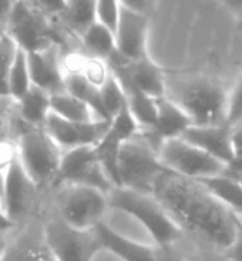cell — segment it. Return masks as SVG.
I'll return each instance as SVG.
<instances>
[{"mask_svg":"<svg viewBox=\"0 0 242 261\" xmlns=\"http://www.w3.org/2000/svg\"><path fill=\"white\" fill-rule=\"evenodd\" d=\"M17 43L9 33H0V95H7V78L17 54Z\"/></svg>","mask_w":242,"mask_h":261,"instance_id":"obj_29","label":"cell"},{"mask_svg":"<svg viewBox=\"0 0 242 261\" xmlns=\"http://www.w3.org/2000/svg\"><path fill=\"white\" fill-rule=\"evenodd\" d=\"M199 182L235 215L242 213V180L225 170L222 175L208 176Z\"/></svg>","mask_w":242,"mask_h":261,"instance_id":"obj_19","label":"cell"},{"mask_svg":"<svg viewBox=\"0 0 242 261\" xmlns=\"http://www.w3.org/2000/svg\"><path fill=\"white\" fill-rule=\"evenodd\" d=\"M33 4L47 16H59L64 11L66 0H33Z\"/></svg>","mask_w":242,"mask_h":261,"instance_id":"obj_34","label":"cell"},{"mask_svg":"<svg viewBox=\"0 0 242 261\" xmlns=\"http://www.w3.org/2000/svg\"><path fill=\"white\" fill-rule=\"evenodd\" d=\"M56 185H85L109 194L114 185L94 152V145L64 150Z\"/></svg>","mask_w":242,"mask_h":261,"instance_id":"obj_10","label":"cell"},{"mask_svg":"<svg viewBox=\"0 0 242 261\" xmlns=\"http://www.w3.org/2000/svg\"><path fill=\"white\" fill-rule=\"evenodd\" d=\"M242 121V73L237 80L234 90L228 94V104H227V116L225 123L230 128L239 125Z\"/></svg>","mask_w":242,"mask_h":261,"instance_id":"obj_31","label":"cell"},{"mask_svg":"<svg viewBox=\"0 0 242 261\" xmlns=\"http://www.w3.org/2000/svg\"><path fill=\"white\" fill-rule=\"evenodd\" d=\"M99 92H100V100H102V106H104L105 113H107L109 119L113 116H116V114L126 106L125 90H123L120 82H118L113 74H109L107 80L99 87Z\"/></svg>","mask_w":242,"mask_h":261,"instance_id":"obj_28","label":"cell"},{"mask_svg":"<svg viewBox=\"0 0 242 261\" xmlns=\"http://www.w3.org/2000/svg\"><path fill=\"white\" fill-rule=\"evenodd\" d=\"M165 95L191 118L192 125L225 123L228 94L218 78L166 73Z\"/></svg>","mask_w":242,"mask_h":261,"instance_id":"obj_2","label":"cell"},{"mask_svg":"<svg viewBox=\"0 0 242 261\" xmlns=\"http://www.w3.org/2000/svg\"><path fill=\"white\" fill-rule=\"evenodd\" d=\"M120 4L123 7L130 9L133 12L144 14L147 17H151L154 12V0H120Z\"/></svg>","mask_w":242,"mask_h":261,"instance_id":"obj_32","label":"cell"},{"mask_svg":"<svg viewBox=\"0 0 242 261\" xmlns=\"http://www.w3.org/2000/svg\"><path fill=\"white\" fill-rule=\"evenodd\" d=\"M50 113L63 119H68V121L78 123L97 119L89 106L82 102L80 99H76V97L69 95L68 92H59V94L50 95Z\"/></svg>","mask_w":242,"mask_h":261,"instance_id":"obj_23","label":"cell"},{"mask_svg":"<svg viewBox=\"0 0 242 261\" xmlns=\"http://www.w3.org/2000/svg\"><path fill=\"white\" fill-rule=\"evenodd\" d=\"M43 239L56 261H92L100 244L94 228L78 230L68 225L56 213L42 223Z\"/></svg>","mask_w":242,"mask_h":261,"instance_id":"obj_8","label":"cell"},{"mask_svg":"<svg viewBox=\"0 0 242 261\" xmlns=\"http://www.w3.org/2000/svg\"><path fill=\"white\" fill-rule=\"evenodd\" d=\"M157 154H159L163 166L168 171L194 180L222 175L227 170V165H223L217 158L209 156L202 149L189 144L182 137L163 142Z\"/></svg>","mask_w":242,"mask_h":261,"instance_id":"obj_9","label":"cell"},{"mask_svg":"<svg viewBox=\"0 0 242 261\" xmlns=\"http://www.w3.org/2000/svg\"><path fill=\"white\" fill-rule=\"evenodd\" d=\"M4 187H6V168L0 166V201L4 199Z\"/></svg>","mask_w":242,"mask_h":261,"instance_id":"obj_41","label":"cell"},{"mask_svg":"<svg viewBox=\"0 0 242 261\" xmlns=\"http://www.w3.org/2000/svg\"><path fill=\"white\" fill-rule=\"evenodd\" d=\"M230 168H235V170L242 171V158H235V161L232 163V165H228Z\"/></svg>","mask_w":242,"mask_h":261,"instance_id":"obj_42","label":"cell"},{"mask_svg":"<svg viewBox=\"0 0 242 261\" xmlns=\"http://www.w3.org/2000/svg\"><path fill=\"white\" fill-rule=\"evenodd\" d=\"M6 33L12 37L17 47L26 54L40 52L48 47H59L63 37L48 16L33 4V0H17L7 21Z\"/></svg>","mask_w":242,"mask_h":261,"instance_id":"obj_5","label":"cell"},{"mask_svg":"<svg viewBox=\"0 0 242 261\" xmlns=\"http://www.w3.org/2000/svg\"><path fill=\"white\" fill-rule=\"evenodd\" d=\"M182 139L187 140L189 144L202 149L209 156L217 158L218 161H222L227 166L235 161L232 128L227 123H220V125H191L182 134Z\"/></svg>","mask_w":242,"mask_h":261,"instance_id":"obj_14","label":"cell"},{"mask_svg":"<svg viewBox=\"0 0 242 261\" xmlns=\"http://www.w3.org/2000/svg\"><path fill=\"white\" fill-rule=\"evenodd\" d=\"M45 132L52 137V140L59 145L61 149L69 150L76 147H85V145H95L109 128V121L102 119H94V121L78 123L68 121L56 114H48L45 119Z\"/></svg>","mask_w":242,"mask_h":261,"instance_id":"obj_12","label":"cell"},{"mask_svg":"<svg viewBox=\"0 0 242 261\" xmlns=\"http://www.w3.org/2000/svg\"><path fill=\"white\" fill-rule=\"evenodd\" d=\"M152 196L185 237L222 251L232 244L239 220L199 180L166 170L157 176Z\"/></svg>","mask_w":242,"mask_h":261,"instance_id":"obj_1","label":"cell"},{"mask_svg":"<svg viewBox=\"0 0 242 261\" xmlns=\"http://www.w3.org/2000/svg\"><path fill=\"white\" fill-rule=\"evenodd\" d=\"M232 139H234L235 158H242V121L232 128Z\"/></svg>","mask_w":242,"mask_h":261,"instance_id":"obj_37","label":"cell"},{"mask_svg":"<svg viewBox=\"0 0 242 261\" xmlns=\"http://www.w3.org/2000/svg\"><path fill=\"white\" fill-rule=\"evenodd\" d=\"M26 57H28L30 80L33 87L50 95L64 92V71L56 45L40 52H30Z\"/></svg>","mask_w":242,"mask_h":261,"instance_id":"obj_16","label":"cell"},{"mask_svg":"<svg viewBox=\"0 0 242 261\" xmlns=\"http://www.w3.org/2000/svg\"><path fill=\"white\" fill-rule=\"evenodd\" d=\"M191 125H192L191 118H189L173 100H170L168 97L165 95L157 99V116H156L154 126L151 130L140 132V135H142L154 149L159 150L163 142L182 137V134Z\"/></svg>","mask_w":242,"mask_h":261,"instance_id":"obj_15","label":"cell"},{"mask_svg":"<svg viewBox=\"0 0 242 261\" xmlns=\"http://www.w3.org/2000/svg\"><path fill=\"white\" fill-rule=\"evenodd\" d=\"M23 232L9 239L6 254L0 261H56L43 239L42 225L32 223Z\"/></svg>","mask_w":242,"mask_h":261,"instance_id":"obj_18","label":"cell"},{"mask_svg":"<svg viewBox=\"0 0 242 261\" xmlns=\"http://www.w3.org/2000/svg\"><path fill=\"white\" fill-rule=\"evenodd\" d=\"M30 88H32V80H30L28 57L23 48H17L16 59L7 78V95L14 100H19Z\"/></svg>","mask_w":242,"mask_h":261,"instance_id":"obj_25","label":"cell"},{"mask_svg":"<svg viewBox=\"0 0 242 261\" xmlns=\"http://www.w3.org/2000/svg\"><path fill=\"white\" fill-rule=\"evenodd\" d=\"M120 9V0H97V21L114 33L116 32Z\"/></svg>","mask_w":242,"mask_h":261,"instance_id":"obj_30","label":"cell"},{"mask_svg":"<svg viewBox=\"0 0 242 261\" xmlns=\"http://www.w3.org/2000/svg\"><path fill=\"white\" fill-rule=\"evenodd\" d=\"M223 4H227L232 11H235L237 14H242V0H222Z\"/></svg>","mask_w":242,"mask_h":261,"instance_id":"obj_40","label":"cell"},{"mask_svg":"<svg viewBox=\"0 0 242 261\" xmlns=\"http://www.w3.org/2000/svg\"><path fill=\"white\" fill-rule=\"evenodd\" d=\"M149 19L151 17L139 14V12H133L121 6L114 38H116L118 52L125 56L126 59L139 61L147 57Z\"/></svg>","mask_w":242,"mask_h":261,"instance_id":"obj_13","label":"cell"},{"mask_svg":"<svg viewBox=\"0 0 242 261\" xmlns=\"http://www.w3.org/2000/svg\"><path fill=\"white\" fill-rule=\"evenodd\" d=\"M82 43L85 47L87 56L100 59L104 63H107L114 56V52L118 50L114 33L109 28H105L104 24H100L99 21H95L94 24H90L85 30V33L82 35Z\"/></svg>","mask_w":242,"mask_h":261,"instance_id":"obj_21","label":"cell"},{"mask_svg":"<svg viewBox=\"0 0 242 261\" xmlns=\"http://www.w3.org/2000/svg\"><path fill=\"white\" fill-rule=\"evenodd\" d=\"M17 159L38 189L54 185L59 173L63 149L43 126L24 125L16 137Z\"/></svg>","mask_w":242,"mask_h":261,"instance_id":"obj_4","label":"cell"},{"mask_svg":"<svg viewBox=\"0 0 242 261\" xmlns=\"http://www.w3.org/2000/svg\"><path fill=\"white\" fill-rule=\"evenodd\" d=\"M38 192L40 189L30 178L16 156L6 170V187L2 199L6 215L16 227L32 220Z\"/></svg>","mask_w":242,"mask_h":261,"instance_id":"obj_11","label":"cell"},{"mask_svg":"<svg viewBox=\"0 0 242 261\" xmlns=\"http://www.w3.org/2000/svg\"><path fill=\"white\" fill-rule=\"evenodd\" d=\"M94 233L100 244V249H105L121 261H157L156 246H147L135 242L131 239L121 236L107 223L100 222L94 227Z\"/></svg>","mask_w":242,"mask_h":261,"instance_id":"obj_17","label":"cell"},{"mask_svg":"<svg viewBox=\"0 0 242 261\" xmlns=\"http://www.w3.org/2000/svg\"><path fill=\"white\" fill-rule=\"evenodd\" d=\"M163 171H166V168L159 161L157 150L140 134L121 145L118 154L120 187L152 194L154 184Z\"/></svg>","mask_w":242,"mask_h":261,"instance_id":"obj_6","label":"cell"},{"mask_svg":"<svg viewBox=\"0 0 242 261\" xmlns=\"http://www.w3.org/2000/svg\"><path fill=\"white\" fill-rule=\"evenodd\" d=\"M125 95L126 108H128V111L135 121L139 123L140 130H151L157 116V99L137 90H125Z\"/></svg>","mask_w":242,"mask_h":261,"instance_id":"obj_24","label":"cell"},{"mask_svg":"<svg viewBox=\"0 0 242 261\" xmlns=\"http://www.w3.org/2000/svg\"><path fill=\"white\" fill-rule=\"evenodd\" d=\"M107 194L85 185H57L54 213L78 230H92L102 222L107 210Z\"/></svg>","mask_w":242,"mask_h":261,"instance_id":"obj_7","label":"cell"},{"mask_svg":"<svg viewBox=\"0 0 242 261\" xmlns=\"http://www.w3.org/2000/svg\"><path fill=\"white\" fill-rule=\"evenodd\" d=\"M17 116L28 126H43L45 119L50 114V94L33 87L16 100Z\"/></svg>","mask_w":242,"mask_h":261,"instance_id":"obj_20","label":"cell"},{"mask_svg":"<svg viewBox=\"0 0 242 261\" xmlns=\"http://www.w3.org/2000/svg\"><path fill=\"white\" fill-rule=\"evenodd\" d=\"M237 216V220H239V222L242 223V213H239V215H235Z\"/></svg>","mask_w":242,"mask_h":261,"instance_id":"obj_43","label":"cell"},{"mask_svg":"<svg viewBox=\"0 0 242 261\" xmlns=\"http://www.w3.org/2000/svg\"><path fill=\"white\" fill-rule=\"evenodd\" d=\"M17 4V0H0V33L6 32L7 21L12 14V9Z\"/></svg>","mask_w":242,"mask_h":261,"instance_id":"obj_36","label":"cell"},{"mask_svg":"<svg viewBox=\"0 0 242 261\" xmlns=\"http://www.w3.org/2000/svg\"><path fill=\"white\" fill-rule=\"evenodd\" d=\"M180 253L187 258V261H232L222 249L208 246L204 242L194 241L191 237L183 236L178 244H175Z\"/></svg>","mask_w":242,"mask_h":261,"instance_id":"obj_27","label":"cell"},{"mask_svg":"<svg viewBox=\"0 0 242 261\" xmlns=\"http://www.w3.org/2000/svg\"><path fill=\"white\" fill-rule=\"evenodd\" d=\"M11 233L12 232H0V259L4 258L6 254V249L9 246V239H11Z\"/></svg>","mask_w":242,"mask_h":261,"instance_id":"obj_39","label":"cell"},{"mask_svg":"<svg viewBox=\"0 0 242 261\" xmlns=\"http://www.w3.org/2000/svg\"><path fill=\"white\" fill-rule=\"evenodd\" d=\"M157 261H187L177 246H156Z\"/></svg>","mask_w":242,"mask_h":261,"instance_id":"obj_33","label":"cell"},{"mask_svg":"<svg viewBox=\"0 0 242 261\" xmlns=\"http://www.w3.org/2000/svg\"><path fill=\"white\" fill-rule=\"evenodd\" d=\"M59 17L63 23L82 37L85 30L97 21V0H66Z\"/></svg>","mask_w":242,"mask_h":261,"instance_id":"obj_22","label":"cell"},{"mask_svg":"<svg viewBox=\"0 0 242 261\" xmlns=\"http://www.w3.org/2000/svg\"><path fill=\"white\" fill-rule=\"evenodd\" d=\"M16 225L9 220V216L6 215V210L2 206V201H0V232H14Z\"/></svg>","mask_w":242,"mask_h":261,"instance_id":"obj_38","label":"cell"},{"mask_svg":"<svg viewBox=\"0 0 242 261\" xmlns=\"http://www.w3.org/2000/svg\"><path fill=\"white\" fill-rule=\"evenodd\" d=\"M232 261H242V223L239 222V227H237L235 237L232 241V244L223 251Z\"/></svg>","mask_w":242,"mask_h":261,"instance_id":"obj_35","label":"cell"},{"mask_svg":"<svg viewBox=\"0 0 242 261\" xmlns=\"http://www.w3.org/2000/svg\"><path fill=\"white\" fill-rule=\"evenodd\" d=\"M24 126L17 116L16 100L9 95H0V144L14 140L19 134V130Z\"/></svg>","mask_w":242,"mask_h":261,"instance_id":"obj_26","label":"cell"},{"mask_svg":"<svg viewBox=\"0 0 242 261\" xmlns=\"http://www.w3.org/2000/svg\"><path fill=\"white\" fill-rule=\"evenodd\" d=\"M107 204L139 220L140 225L151 233L156 246H175L183 237L178 225L170 218L152 194L137 192L126 187H113L107 194Z\"/></svg>","mask_w":242,"mask_h":261,"instance_id":"obj_3","label":"cell"}]
</instances>
